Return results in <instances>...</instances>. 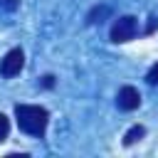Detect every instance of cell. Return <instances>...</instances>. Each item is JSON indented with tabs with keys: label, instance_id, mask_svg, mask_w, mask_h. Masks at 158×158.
Wrapping results in <instances>:
<instances>
[{
	"label": "cell",
	"instance_id": "cell-1",
	"mask_svg": "<svg viewBox=\"0 0 158 158\" xmlns=\"http://www.w3.org/2000/svg\"><path fill=\"white\" fill-rule=\"evenodd\" d=\"M15 118H17V126L30 136H42L47 131V123H49L47 109L30 106V104H17L15 106Z\"/></svg>",
	"mask_w": 158,
	"mask_h": 158
},
{
	"label": "cell",
	"instance_id": "cell-2",
	"mask_svg": "<svg viewBox=\"0 0 158 158\" xmlns=\"http://www.w3.org/2000/svg\"><path fill=\"white\" fill-rule=\"evenodd\" d=\"M136 32H138V20L133 15H123L111 25L109 35H111V42H128L136 37Z\"/></svg>",
	"mask_w": 158,
	"mask_h": 158
},
{
	"label": "cell",
	"instance_id": "cell-3",
	"mask_svg": "<svg viewBox=\"0 0 158 158\" xmlns=\"http://www.w3.org/2000/svg\"><path fill=\"white\" fill-rule=\"evenodd\" d=\"M22 67H25V54H22L20 47L10 49V52L0 59V74H2V77H15V74L22 72Z\"/></svg>",
	"mask_w": 158,
	"mask_h": 158
},
{
	"label": "cell",
	"instance_id": "cell-4",
	"mask_svg": "<svg viewBox=\"0 0 158 158\" xmlns=\"http://www.w3.org/2000/svg\"><path fill=\"white\" fill-rule=\"evenodd\" d=\"M116 104H118L121 111H133V109H138V104H141L138 89H136V86H121V89H118V96H116Z\"/></svg>",
	"mask_w": 158,
	"mask_h": 158
},
{
	"label": "cell",
	"instance_id": "cell-5",
	"mask_svg": "<svg viewBox=\"0 0 158 158\" xmlns=\"http://www.w3.org/2000/svg\"><path fill=\"white\" fill-rule=\"evenodd\" d=\"M143 133H146V128H143V126H131V128L126 131V136H123V146H133L136 141H141V138H143Z\"/></svg>",
	"mask_w": 158,
	"mask_h": 158
},
{
	"label": "cell",
	"instance_id": "cell-6",
	"mask_svg": "<svg viewBox=\"0 0 158 158\" xmlns=\"http://www.w3.org/2000/svg\"><path fill=\"white\" fill-rule=\"evenodd\" d=\"M106 15H109V7H106V5H101V7H94V10L86 15V22H89V25H94V22H101Z\"/></svg>",
	"mask_w": 158,
	"mask_h": 158
},
{
	"label": "cell",
	"instance_id": "cell-7",
	"mask_svg": "<svg viewBox=\"0 0 158 158\" xmlns=\"http://www.w3.org/2000/svg\"><path fill=\"white\" fill-rule=\"evenodd\" d=\"M7 133H10V121H7L5 114H0V141H5Z\"/></svg>",
	"mask_w": 158,
	"mask_h": 158
},
{
	"label": "cell",
	"instance_id": "cell-8",
	"mask_svg": "<svg viewBox=\"0 0 158 158\" xmlns=\"http://www.w3.org/2000/svg\"><path fill=\"white\" fill-rule=\"evenodd\" d=\"M146 79H148V84H158V62L148 69V77H146Z\"/></svg>",
	"mask_w": 158,
	"mask_h": 158
},
{
	"label": "cell",
	"instance_id": "cell-9",
	"mask_svg": "<svg viewBox=\"0 0 158 158\" xmlns=\"http://www.w3.org/2000/svg\"><path fill=\"white\" fill-rule=\"evenodd\" d=\"M0 5L7 7V10H15V7H17V0H0Z\"/></svg>",
	"mask_w": 158,
	"mask_h": 158
},
{
	"label": "cell",
	"instance_id": "cell-10",
	"mask_svg": "<svg viewBox=\"0 0 158 158\" xmlns=\"http://www.w3.org/2000/svg\"><path fill=\"white\" fill-rule=\"evenodd\" d=\"M42 84H44V86H47V89H49V86H52V84H54V77H52V74H47V77H44V81H42Z\"/></svg>",
	"mask_w": 158,
	"mask_h": 158
}]
</instances>
